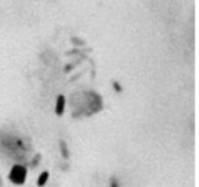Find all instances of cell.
I'll return each mask as SVG.
<instances>
[{"instance_id": "6da1fadb", "label": "cell", "mask_w": 199, "mask_h": 187, "mask_svg": "<svg viewBox=\"0 0 199 187\" xmlns=\"http://www.w3.org/2000/svg\"><path fill=\"white\" fill-rule=\"evenodd\" d=\"M26 174H27V171H26V169H25L24 166L15 165V166H12V170H11V172H10V175H9V179H10L14 184L19 185V184H22V182L25 181Z\"/></svg>"}, {"instance_id": "7a4b0ae2", "label": "cell", "mask_w": 199, "mask_h": 187, "mask_svg": "<svg viewBox=\"0 0 199 187\" xmlns=\"http://www.w3.org/2000/svg\"><path fill=\"white\" fill-rule=\"evenodd\" d=\"M55 110H56V115H59V116H61L64 114V110H65V96L64 95H59L57 96Z\"/></svg>"}, {"instance_id": "3957f363", "label": "cell", "mask_w": 199, "mask_h": 187, "mask_svg": "<svg viewBox=\"0 0 199 187\" xmlns=\"http://www.w3.org/2000/svg\"><path fill=\"white\" fill-rule=\"evenodd\" d=\"M49 180V171H44L40 174L39 179H37V186H44Z\"/></svg>"}, {"instance_id": "277c9868", "label": "cell", "mask_w": 199, "mask_h": 187, "mask_svg": "<svg viewBox=\"0 0 199 187\" xmlns=\"http://www.w3.org/2000/svg\"><path fill=\"white\" fill-rule=\"evenodd\" d=\"M60 150H61V154L65 159H69L70 157V154H69V150H67V145L65 141H60Z\"/></svg>"}, {"instance_id": "5b68a950", "label": "cell", "mask_w": 199, "mask_h": 187, "mask_svg": "<svg viewBox=\"0 0 199 187\" xmlns=\"http://www.w3.org/2000/svg\"><path fill=\"white\" fill-rule=\"evenodd\" d=\"M112 86H113V89H114L116 93H121V91H122V86L119 85L118 81H113V83H112Z\"/></svg>"}]
</instances>
